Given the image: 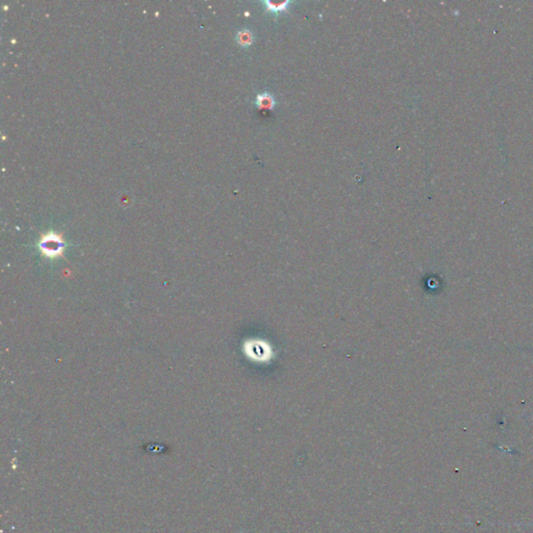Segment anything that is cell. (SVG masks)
<instances>
[{
  "mask_svg": "<svg viewBox=\"0 0 533 533\" xmlns=\"http://www.w3.org/2000/svg\"><path fill=\"white\" fill-rule=\"evenodd\" d=\"M65 243L62 240L61 235L53 232H48L42 236V239L39 242V249L44 256L49 259H54L57 256H62L65 250Z\"/></svg>",
  "mask_w": 533,
  "mask_h": 533,
  "instance_id": "obj_1",
  "label": "cell"
},
{
  "mask_svg": "<svg viewBox=\"0 0 533 533\" xmlns=\"http://www.w3.org/2000/svg\"><path fill=\"white\" fill-rule=\"evenodd\" d=\"M255 105L258 106L259 110H271V111H273L275 105H276V101L274 99L273 95H271L268 92H263V93H260L258 96H256Z\"/></svg>",
  "mask_w": 533,
  "mask_h": 533,
  "instance_id": "obj_2",
  "label": "cell"
},
{
  "mask_svg": "<svg viewBox=\"0 0 533 533\" xmlns=\"http://www.w3.org/2000/svg\"><path fill=\"white\" fill-rule=\"evenodd\" d=\"M236 41L243 47H249L253 44L254 41V35L253 32L249 29H243L238 32L236 35Z\"/></svg>",
  "mask_w": 533,
  "mask_h": 533,
  "instance_id": "obj_4",
  "label": "cell"
},
{
  "mask_svg": "<svg viewBox=\"0 0 533 533\" xmlns=\"http://www.w3.org/2000/svg\"><path fill=\"white\" fill-rule=\"evenodd\" d=\"M266 6V11L271 12L273 14H279L283 12H289V9L292 2H283V3H273V2H264L263 3Z\"/></svg>",
  "mask_w": 533,
  "mask_h": 533,
  "instance_id": "obj_3",
  "label": "cell"
}]
</instances>
